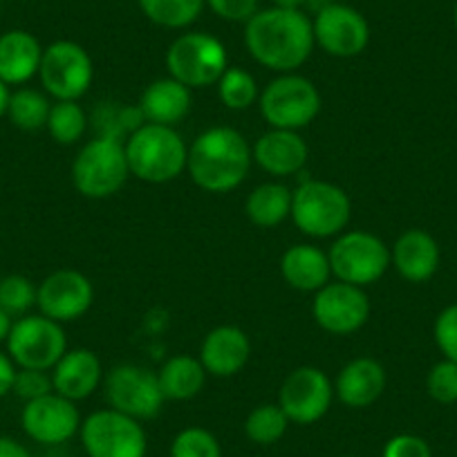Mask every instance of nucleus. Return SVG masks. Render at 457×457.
I'll use <instances>...</instances> for the list:
<instances>
[{
  "mask_svg": "<svg viewBox=\"0 0 457 457\" xmlns=\"http://www.w3.org/2000/svg\"><path fill=\"white\" fill-rule=\"evenodd\" d=\"M252 162V146L240 130L213 126L188 146L187 170L202 191L228 193L247 179Z\"/></svg>",
  "mask_w": 457,
  "mask_h": 457,
  "instance_id": "2",
  "label": "nucleus"
},
{
  "mask_svg": "<svg viewBox=\"0 0 457 457\" xmlns=\"http://www.w3.org/2000/svg\"><path fill=\"white\" fill-rule=\"evenodd\" d=\"M90 117L79 101H54L47 117V133L61 146H74L83 139Z\"/></svg>",
  "mask_w": 457,
  "mask_h": 457,
  "instance_id": "31",
  "label": "nucleus"
},
{
  "mask_svg": "<svg viewBox=\"0 0 457 457\" xmlns=\"http://www.w3.org/2000/svg\"><path fill=\"white\" fill-rule=\"evenodd\" d=\"M381 457H433L430 444L420 435L402 433L386 442Z\"/></svg>",
  "mask_w": 457,
  "mask_h": 457,
  "instance_id": "39",
  "label": "nucleus"
},
{
  "mask_svg": "<svg viewBox=\"0 0 457 457\" xmlns=\"http://www.w3.org/2000/svg\"><path fill=\"white\" fill-rule=\"evenodd\" d=\"M79 437L87 457H146L148 453L142 421L114 408L90 412L81 421Z\"/></svg>",
  "mask_w": 457,
  "mask_h": 457,
  "instance_id": "9",
  "label": "nucleus"
},
{
  "mask_svg": "<svg viewBox=\"0 0 457 457\" xmlns=\"http://www.w3.org/2000/svg\"><path fill=\"white\" fill-rule=\"evenodd\" d=\"M453 25H455V32H457V5L455 10H453Z\"/></svg>",
  "mask_w": 457,
  "mask_h": 457,
  "instance_id": "47",
  "label": "nucleus"
},
{
  "mask_svg": "<svg viewBox=\"0 0 457 457\" xmlns=\"http://www.w3.org/2000/svg\"><path fill=\"white\" fill-rule=\"evenodd\" d=\"M37 305V285L23 274L0 278V307L10 316H25Z\"/></svg>",
  "mask_w": 457,
  "mask_h": 457,
  "instance_id": "34",
  "label": "nucleus"
},
{
  "mask_svg": "<svg viewBox=\"0 0 457 457\" xmlns=\"http://www.w3.org/2000/svg\"><path fill=\"white\" fill-rule=\"evenodd\" d=\"M10 86L7 83L0 81V117H5L7 114V104H10Z\"/></svg>",
  "mask_w": 457,
  "mask_h": 457,
  "instance_id": "46",
  "label": "nucleus"
},
{
  "mask_svg": "<svg viewBox=\"0 0 457 457\" xmlns=\"http://www.w3.org/2000/svg\"><path fill=\"white\" fill-rule=\"evenodd\" d=\"M252 359V341L238 325H218L200 345V363L206 375L228 379L247 368Z\"/></svg>",
  "mask_w": 457,
  "mask_h": 457,
  "instance_id": "18",
  "label": "nucleus"
},
{
  "mask_svg": "<svg viewBox=\"0 0 457 457\" xmlns=\"http://www.w3.org/2000/svg\"><path fill=\"white\" fill-rule=\"evenodd\" d=\"M215 16L228 23H247L258 12V0H204Z\"/></svg>",
  "mask_w": 457,
  "mask_h": 457,
  "instance_id": "40",
  "label": "nucleus"
},
{
  "mask_svg": "<svg viewBox=\"0 0 457 457\" xmlns=\"http://www.w3.org/2000/svg\"><path fill=\"white\" fill-rule=\"evenodd\" d=\"M16 363L12 361V357L7 353L0 350V399L7 397L14 388V379H16Z\"/></svg>",
  "mask_w": 457,
  "mask_h": 457,
  "instance_id": "41",
  "label": "nucleus"
},
{
  "mask_svg": "<svg viewBox=\"0 0 457 457\" xmlns=\"http://www.w3.org/2000/svg\"><path fill=\"white\" fill-rule=\"evenodd\" d=\"M137 105L146 124L173 126L175 129L191 112V87L175 81L173 77L157 79V81L148 83Z\"/></svg>",
  "mask_w": 457,
  "mask_h": 457,
  "instance_id": "24",
  "label": "nucleus"
},
{
  "mask_svg": "<svg viewBox=\"0 0 457 457\" xmlns=\"http://www.w3.org/2000/svg\"><path fill=\"white\" fill-rule=\"evenodd\" d=\"M81 421L77 402H70L59 393L25 402L23 412H21V426L25 435L43 446H59V444L70 442L81 430Z\"/></svg>",
  "mask_w": 457,
  "mask_h": 457,
  "instance_id": "16",
  "label": "nucleus"
},
{
  "mask_svg": "<svg viewBox=\"0 0 457 457\" xmlns=\"http://www.w3.org/2000/svg\"><path fill=\"white\" fill-rule=\"evenodd\" d=\"M218 96L224 108L228 110H247L261 96L258 83L253 74H249L243 68H231L228 65L218 81Z\"/></svg>",
  "mask_w": 457,
  "mask_h": 457,
  "instance_id": "33",
  "label": "nucleus"
},
{
  "mask_svg": "<svg viewBox=\"0 0 457 457\" xmlns=\"http://www.w3.org/2000/svg\"><path fill=\"white\" fill-rule=\"evenodd\" d=\"M170 457H222V446L211 430L188 426L170 442Z\"/></svg>",
  "mask_w": 457,
  "mask_h": 457,
  "instance_id": "35",
  "label": "nucleus"
},
{
  "mask_svg": "<svg viewBox=\"0 0 457 457\" xmlns=\"http://www.w3.org/2000/svg\"><path fill=\"white\" fill-rule=\"evenodd\" d=\"M151 23L166 29H187L200 19L204 0H137Z\"/></svg>",
  "mask_w": 457,
  "mask_h": 457,
  "instance_id": "30",
  "label": "nucleus"
},
{
  "mask_svg": "<svg viewBox=\"0 0 457 457\" xmlns=\"http://www.w3.org/2000/svg\"><path fill=\"white\" fill-rule=\"evenodd\" d=\"M206 370L200 359H193L191 354H175L166 359L164 366L157 370L160 388L164 393L166 402H188L197 397L206 384Z\"/></svg>",
  "mask_w": 457,
  "mask_h": 457,
  "instance_id": "26",
  "label": "nucleus"
},
{
  "mask_svg": "<svg viewBox=\"0 0 457 457\" xmlns=\"http://www.w3.org/2000/svg\"><path fill=\"white\" fill-rule=\"evenodd\" d=\"M245 46L256 63L274 72H296L314 52V28L303 10L267 7L245 23Z\"/></svg>",
  "mask_w": 457,
  "mask_h": 457,
  "instance_id": "1",
  "label": "nucleus"
},
{
  "mask_svg": "<svg viewBox=\"0 0 457 457\" xmlns=\"http://www.w3.org/2000/svg\"><path fill=\"white\" fill-rule=\"evenodd\" d=\"M253 162L271 178H289L305 169L310 148L296 130L270 129L252 146Z\"/></svg>",
  "mask_w": 457,
  "mask_h": 457,
  "instance_id": "19",
  "label": "nucleus"
},
{
  "mask_svg": "<svg viewBox=\"0 0 457 457\" xmlns=\"http://www.w3.org/2000/svg\"><path fill=\"white\" fill-rule=\"evenodd\" d=\"M426 390H428L430 399L437 403H455L457 402V363L455 361H444L435 363L430 372L426 375Z\"/></svg>",
  "mask_w": 457,
  "mask_h": 457,
  "instance_id": "36",
  "label": "nucleus"
},
{
  "mask_svg": "<svg viewBox=\"0 0 457 457\" xmlns=\"http://www.w3.org/2000/svg\"><path fill=\"white\" fill-rule=\"evenodd\" d=\"M433 337L444 359L457 363V303L439 312V316L435 319Z\"/></svg>",
  "mask_w": 457,
  "mask_h": 457,
  "instance_id": "37",
  "label": "nucleus"
},
{
  "mask_svg": "<svg viewBox=\"0 0 457 457\" xmlns=\"http://www.w3.org/2000/svg\"><path fill=\"white\" fill-rule=\"evenodd\" d=\"M124 148L130 175L146 184L173 182L187 170L188 146L173 126H139Z\"/></svg>",
  "mask_w": 457,
  "mask_h": 457,
  "instance_id": "3",
  "label": "nucleus"
},
{
  "mask_svg": "<svg viewBox=\"0 0 457 457\" xmlns=\"http://www.w3.org/2000/svg\"><path fill=\"white\" fill-rule=\"evenodd\" d=\"M280 274L292 289L316 294L329 283L332 267L323 249L314 245H292L280 258Z\"/></svg>",
  "mask_w": 457,
  "mask_h": 457,
  "instance_id": "25",
  "label": "nucleus"
},
{
  "mask_svg": "<svg viewBox=\"0 0 457 457\" xmlns=\"http://www.w3.org/2000/svg\"><path fill=\"white\" fill-rule=\"evenodd\" d=\"M38 79L54 101H79L92 86L95 65L83 46L74 41H54L43 50Z\"/></svg>",
  "mask_w": 457,
  "mask_h": 457,
  "instance_id": "12",
  "label": "nucleus"
},
{
  "mask_svg": "<svg viewBox=\"0 0 457 457\" xmlns=\"http://www.w3.org/2000/svg\"><path fill=\"white\" fill-rule=\"evenodd\" d=\"M12 393L16 397L25 399V402H32V399L43 397V395L54 393V386H52V375H47L46 370H28V368H19L16 370L14 388Z\"/></svg>",
  "mask_w": 457,
  "mask_h": 457,
  "instance_id": "38",
  "label": "nucleus"
},
{
  "mask_svg": "<svg viewBox=\"0 0 457 457\" xmlns=\"http://www.w3.org/2000/svg\"><path fill=\"white\" fill-rule=\"evenodd\" d=\"M388 375L386 368L372 357H357L348 361L334 381V395L343 406L361 411L372 406L384 395Z\"/></svg>",
  "mask_w": 457,
  "mask_h": 457,
  "instance_id": "20",
  "label": "nucleus"
},
{
  "mask_svg": "<svg viewBox=\"0 0 457 457\" xmlns=\"http://www.w3.org/2000/svg\"><path fill=\"white\" fill-rule=\"evenodd\" d=\"M50 108L52 104L46 92L34 90V87H19L10 95L7 117L19 130L34 133V130H41L47 126Z\"/></svg>",
  "mask_w": 457,
  "mask_h": 457,
  "instance_id": "29",
  "label": "nucleus"
},
{
  "mask_svg": "<svg viewBox=\"0 0 457 457\" xmlns=\"http://www.w3.org/2000/svg\"><path fill=\"white\" fill-rule=\"evenodd\" d=\"M0 278H3V276H0Z\"/></svg>",
  "mask_w": 457,
  "mask_h": 457,
  "instance_id": "49",
  "label": "nucleus"
},
{
  "mask_svg": "<svg viewBox=\"0 0 457 457\" xmlns=\"http://www.w3.org/2000/svg\"><path fill=\"white\" fill-rule=\"evenodd\" d=\"M12 325H14V316H10L3 307H0V343H7V337H10L12 332Z\"/></svg>",
  "mask_w": 457,
  "mask_h": 457,
  "instance_id": "43",
  "label": "nucleus"
},
{
  "mask_svg": "<svg viewBox=\"0 0 457 457\" xmlns=\"http://www.w3.org/2000/svg\"><path fill=\"white\" fill-rule=\"evenodd\" d=\"M390 262L408 283H426L439 267V245L424 228H408L395 240Z\"/></svg>",
  "mask_w": 457,
  "mask_h": 457,
  "instance_id": "22",
  "label": "nucleus"
},
{
  "mask_svg": "<svg viewBox=\"0 0 457 457\" xmlns=\"http://www.w3.org/2000/svg\"><path fill=\"white\" fill-rule=\"evenodd\" d=\"M43 50L38 38L25 29L0 34V81L7 86H23L38 77Z\"/></svg>",
  "mask_w": 457,
  "mask_h": 457,
  "instance_id": "23",
  "label": "nucleus"
},
{
  "mask_svg": "<svg viewBox=\"0 0 457 457\" xmlns=\"http://www.w3.org/2000/svg\"><path fill=\"white\" fill-rule=\"evenodd\" d=\"M343 457H354V455H343Z\"/></svg>",
  "mask_w": 457,
  "mask_h": 457,
  "instance_id": "48",
  "label": "nucleus"
},
{
  "mask_svg": "<svg viewBox=\"0 0 457 457\" xmlns=\"http://www.w3.org/2000/svg\"><path fill=\"white\" fill-rule=\"evenodd\" d=\"M65 353H68V337L63 325L56 320L43 314H25L12 325L7 337V354L16 368L50 372Z\"/></svg>",
  "mask_w": 457,
  "mask_h": 457,
  "instance_id": "10",
  "label": "nucleus"
},
{
  "mask_svg": "<svg viewBox=\"0 0 457 457\" xmlns=\"http://www.w3.org/2000/svg\"><path fill=\"white\" fill-rule=\"evenodd\" d=\"M296 228L310 238H332L345 231L353 218V200L341 187L323 179H307L292 191Z\"/></svg>",
  "mask_w": 457,
  "mask_h": 457,
  "instance_id": "4",
  "label": "nucleus"
},
{
  "mask_svg": "<svg viewBox=\"0 0 457 457\" xmlns=\"http://www.w3.org/2000/svg\"><path fill=\"white\" fill-rule=\"evenodd\" d=\"M245 213L261 228L278 227L292 215V188L283 182L258 184L247 195Z\"/></svg>",
  "mask_w": 457,
  "mask_h": 457,
  "instance_id": "27",
  "label": "nucleus"
},
{
  "mask_svg": "<svg viewBox=\"0 0 457 457\" xmlns=\"http://www.w3.org/2000/svg\"><path fill=\"white\" fill-rule=\"evenodd\" d=\"M169 77L191 90L209 87L220 81L228 68L227 47L220 38L206 32H184L166 50Z\"/></svg>",
  "mask_w": 457,
  "mask_h": 457,
  "instance_id": "8",
  "label": "nucleus"
},
{
  "mask_svg": "<svg viewBox=\"0 0 457 457\" xmlns=\"http://www.w3.org/2000/svg\"><path fill=\"white\" fill-rule=\"evenodd\" d=\"M370 298L357 285L334 280L320 287L312 301V316L323 332L348 337L359 332L370 319Z\"/></svg>",
  "mask_w": 457,
  "mask_h": 457,
  "instance_id": "14",
  "label": "nucleus"
},
{
  "mask_svg": "<svg viewBox=\"0 0 457 457\" xmlns=\"http://www.w3.org/2000/svg\"><path fill=\"white\" fill-rule=\"evenodd\" d=\"M54 393L63 395L70 402H83L99 390L104 381V366L92 350H68L50 370Z\"/></svg>",
  "mask_w": 457,
  "mask_h": 457,
  "instance_id": "21",
  "label": "nucleus"
},
{
  "mask_svg": "<svg viewBox=\"0 0 457 457\" xmlns=\"http://www.w3.org/2000/svg\"><path fill=\"white\" fill-rule=\"evenodd\" d=\"M334 3H337V0H307L305 10L312 12V14L316 16V14H319V12L328 10L329 5H334Z\"/></svg>",
  "mask_w": 457,
  "mask_h": 457,
  "instance_id": "44",
  "label": "nucleus"
},
{
  "mask_svg": "<svg viewBox=\"0 0 457 457\" xmlns=\"http://www.w3.org/2000/svg\"><path fill=\"white\" fill-rule=\"evenodd\" d=\"M0 457H32L28 448L16 439L0 435Z\"/></svg>",
  "mask_w": 457,
  "mask_h": 457,
  "instance_id": "42",
  "label": "nucleus"
},
{
  "mask_svg": "<svg viewBox=\"0 0 457 457\" xmlns=\"http://www.w3.org/2000/svg\"><path fill=\"white\" fill-rule=\"evenodd\" d=\"M332 276L341 283L368 287L390 270V247L370 231H343L328 252Z\"/></svg>",
  "mask_w": 457,
  "mask_h": 457,
  "instance_id": "7",
  "label": "nucleus"
},
{
  "mask_svg": "<svg viewBox=\"0 0 457 457\" xmlns=\"http://www.w3.org/2000/svg\"><path fill=\"white\" fill-rule=\"evenodd\" d=\"M274 7H283V10H305L307 0H271Z\"/></svg>",
  "mask_w": 457,
  "mask_h": 457,
  "instance_id": "45",
  "label": "nucleus"
},
{
  "mask_svg": "<svg viewBox=\"0 0 457 457\" xmlns=\"http://www.w3.org/2000/svg\"><path fill=\"white\" fill-rule=\"evenodd\" d=\"M289 420L278 403H261L245 420V435L258 446H271L285 437Z\"/></svg>",
  "mask_w": 457,
  "mask_h": 457,
  "instance_id": "32",
  "label": "nucleus"
},
{
  "mask_svg": "<svg viewBox=\"0 0 457 457\" xmlns=\"http://www.w3.org/2000/svg\"><path fill=\"white\" fill-rule=\"evenodd\" d=\"M96 130V137H112L126 142L139 126H144V114L139 105H121L114 101H105L90 117Z\"/></svg>",
  "mask_w": 457,
  "mask_h": 457,
  "instance_id": "28",
  "label": "nucleus"
},
{
  "mask_svg": "<svg viewBox=\"0 0 457 457\" xmlns=\"http://www.w3.org/2000/svg\"><path fill=\"white\" fill-rule=\"evenodd\" d=\"M130 178L124 142L95 137L81 146L72 162V184L83 197L105 200L120 193Z\"/></svg>",
  "mask_w": 457,
  "mask_h": 457,
  "instance_id": "5",
  "label": "nucleus"
},
{
  "mask_svg": "<svg viewBox=\"0 0 457 457\" xmlns=\"http://www.w3.org/2000/svg\"><path fill=\"white\" fill-rule=\"evenodd\" d=\"M262 120L270 129L280 130H303L319 117L320 92L307 77L296 72H287L276 77L265 86L258 96Z\"/></svg>",
  "mask_w": 457,
  "mask_h": 457,
  "instance_id": "6",
  "label": "nucleus"
},
{
  "mask_svg": "<svg viewBox=\"0 0 457 457\" xmlns=\"http://www.w3.org/2000/svg\"><path fill=\"white\" fill-rule=\"evenodd\" d=\"M314 41L325 54L337 59L359 56L370 43V25L359 10L334 3L312 19Z\"/></svg>",
  "mask_w": 457,
  "mask_h": 457,
  "instance_id": "15",
  "label": "nucleus"
},
{
  "mask_svg": "<svg viewBox=\"0 0 457 457\" xmlns=\"http://www.w3.org/2000/svg\"><path fill=\"white\" fill-rule=\"evenodd\" d=\"M104 390L108 406L137 421L153 420L162 412L166 397L157 372L137 363H120L105 372Z\"/></svg>",
  "mask_w": 457,
  "mask_h": 457,
  "instance_id": "11",
  "label": "nucleus"
},
{
  "mask_svg": "<svg viewBox=\"0 0 457 457\" xmlns=\"http://www.w3.org/2000/svg\"><path fill=\"white\" fill-rule=\"evenodd\" d=\"M95 301V287L90 278L77 270H59L41 280L37 287V307L43 316L56 323L79 320Z\"/></svg>",
  "mask_w": 457,
  "mask_h": 457,
  "instance_id": "17",
  "label": "nucleus"
},
{
  "mask_svg": "<svg viewBox=\"0 0 457 457\" xmlns=\"http://www.w3.org/2000/svg\"><path fill=\"white\" fill-rule=\"evenodd\" d=\"M334 397V381L320 368L301 366L285 377L276 403L283 408L289 424L310 426L328 415Z\"/></svg>",
  "mask_w": 457,
  "mask_h": 457,
  "instance_id": "13",
  "label": "nucleus"
}]
</instances>
